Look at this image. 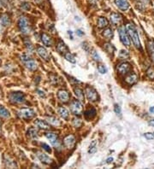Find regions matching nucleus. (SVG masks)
Segmentation results:
<instances>
[{"label":"nucleus","instance_id":"obj_56","mask_svg":"<svg viewBox=\"0 0 154 169\" xmlns=\"http://www.w3.org/2000/svg\"><path fill=\"white\" fill-rule=\"evenodd\" d=\"M153 47H154V43H153Z\"/></svg>","mask_w":154,"mask_h":169},{"label":"nucleus","instance_id":"obj_53","mask_svg":"<svg viewBox=\"0 0 154 169\" xmlns=\"http://www.w3.org/2000/svg\"><path fill=\"white\" fill-rule=\"evenodd\" d=\"M41 0H34V2H36V3H40Z\"/></svg>","mask_w":154,"mask_h":169},{"label":"nucleus","instance_id":"obj_18","mask_svg":"<svg viewBox=\"0 0 154 169\" xmlns=\"http://www.w3.org/2000/svg\"><path fill=\"white\" fill-rule=\"evenodd\" d=\"M41 41L46 46H51L52 44L51 38L46 33H42L41 34Z\"/></svg>","mask_w":154,"mask_h":169},{"label":"nucleus","instance_id":"obj_2","mask_svg":"<svg viewBox=\"0 0 154 169\" xmlns=\"http://www.w3.org/2000/svg\"><path fill=\"white\" fill-rule=\"evenodd\" d=\"M9 99L12 103H22L25 102L26 97L24 93L21 92H16L10 94Z\"/></svg>","mask_w":154,"mask_h":169},{"label":"nucleus","instance_id":"obj_47","mask_svg":"<svg viewBox=\"0 0 154 169\" xmlns=\"http://www.w3.org/2000/svg\"><path fill=\"white\" fill-rule=\"evenodd\" d=\"M112 161H113V158H112V157H110V158H108V159L106 160V162H107L108 164H110V163L112 162Z\"/></svg>","mask_w":154,"mask_h":169},{"label":"nucleus","instance_id":"obj_54","mask_svg":"<svg viewBox=\"0 0 154 169\" xmlns=\"http://www.w3.org/2000/svg\"><path fill=\"white\" fill-rule=\"evenodd\" d=\"M2 4H3V3H2V1H1V0H0V7H1V6H2Z\"/></svg>","mask_w":154,"mask_h":169},{"label":"nucleus","instance_id":"obj_42","mask_svg":"<svg viewBox=\"0 0 154 169\" xmlns=\"http://www.w3.org/2000/svg\"><path fill=\"white\" fill-rule=\"evenodd\" d=\"M145 138H147L148 140H152L154 138V133H152V132H147L144 134Z\"/></svg>","mask_w":154,"mask_h":169},{"label":"nucleus","instance_id":"obj_35","mask_svg":"<svg viewBox=\"0 0 154 169\" xmlns=\"http://www.w3.org/2000/svg\"><path fill=\"white\" fill-rule=\"evenodd\" d=\"M24 44H25L26 45V48L27 49V50L28 51H33V45H32V43L28 40V39H26L25 42H24Z\"/></svg>","mask_w":154,"mask_h":169},{"label":"nucleus","instance_id":"obj_23","mask_svg":"<svg viewBox=\"0 0 154 169\" xmlns=\"http://www.w3.org/2000/svg\"><path fill=\"white\" fill-rule=\"evenodd\" d=\"M84 115H85V117H86L87 120H92V119H93V118L95 117V115H96V110H95L94 109H88V110H87V111L84 113Z\"/></svg>","mask_w":154,"mask_h":169},{"label":"nucleus","instance_id":"obj_49","mask_svg":"<svg viewBox=\"0 0 154 169\" xmlns=\"http://www.w3.org/2000/svg\"><path fill=\"white\" fill-rule=\"evenodd\" d=\"M149 125L154 126V119H153V120H151V121H149Z\"/></svg>","mask_w":154,"mask_h":169},{"label":"nucleus","instance_id":"obj_29","mask_svg":"<svg viewBox=\"0 0 154 169\" xmlns=\"http://www.w3.org/2000/svg\"><path fill=\"white\" fill-rule=\"evenodd\" d=\"M47 121L48 122L52 125V126H60V121H58V119H57L56 117H48L47 118Z\"/></svg>","mask_w":154,"mask_h":169},{"label":"nucleus","instance_id":"obj_41","mask_svg":"<svg viewBox=\"0 0 154 169\" xmlns=\"http://www.w3.org/2000/svg\"><path fill=\"white\" fill-rule=\"evenodd\" d=\"M114 111L117 115H121L122 113V110H121V107L118 105V104H115V107H114Z\"/></svg>","mask_w":154,"mask_h":169},{"label":"nucleus","instance_id":"obj_13","mask_svg":"<svg viewBox=\"0 0 154 169\" xmlns=\"http://www.w3.org/2000/svg\"><path fill=\"white\" fill-rule=\"evenodd\" d=\"M37 52H38L39 56H40L41 58L45 59L46 61H48V60H49V57H50L49 53H48V51L46 50V49L44 48L43 46H38V48H37Z\"/></svg>","mask_w":154,"mask_h":169},{"label":"nucleus","instance_id":"obj_10","mask_svg":"<svg viewBox=\"0 0 154 169\" xmlns=\"http://www.w3.org/2000/svg\"><path fill=\"white\" fill-rule=\"evenodd\" d=\"M131 70V66L128 62H123L117 66V71L121 74H127Z\"/></svg>","mask_w":154,"mask_h":169},{"label":"nucleus","instance_id":"obj_25","mask_svg":"<svg viewBox=\"0 0 154 169\" xmlns=\"http://www.w3.org/2000/svg\"><path fill=\"white\" fill-rule=\"evenodd\" d=\"M27 136H28L30 138H33V139L37 138H38V132H37L36 129H34V128H33V127L29 128L28 131H27Z\"/></svg>","mask_w":154,"mask_h":169},{"label":"nucleus","instance_id":"obj_38","mask_svg":"<svg viewBox=\"0 0 154 169\" xmlns=\"http://www.w3.org/2000/svg\"><path fill=\"white\" fill-rule=\"evenodd\" d=\"M21 8L23 10H25V11H28L29 10H30V4L28 3H22V5H21Z\"/></svg>","mask_w":154,"mask_h":169},{"label":"nucleus","instance_id":"obj_50","mask_svg":"<svg viewBox=\"0 0 154 169\" xmlns=\"http://www.w3.org/2000/svg\"><path fill=\"white\" fill-rule=\"evenodd\" d=\"M3 27H4V26H3L2 25V23L0 22V33H2V32L3 31Z\"/></svg>","mask_w":154,"mask_h":169},{"label":"nucleus","instance_id":"obj_43","mask_svg":"<svg viewBox=\"0 0 154 169\" xmlns=\"http://www.w3.org/2000/svg\"><path fill=\"white\" fill-rule=\"evenodd\" d=\"M149 51H150V54H151L152 59L153 60V62H154V47H153V45H149Z\"/></svg>","mask_w":154,"mask_h":169},{"label":"nucleus","instance_id":"obj_30","mask_svg":"<svg viewBox=\"0 0 154 169\" xmlns=\"http://www.w3.org/2000/svg\"><path fill=\"white\" fill-rule=\"evenodd\" d=\"M96 150H97V141L93 140V141L91 143V145H90L88 152H89V154H93V153L96 152Z\"/></svg>","mask_w":154,"mask_h":169},{"label":"nucleus","instance_id":"obj_45","mask_svg":"<svg viewBox=\"0 0 154 169\" xmlns=\"http://www.w3.org/2000/svg\"><path fill=\"white\" fill-rule=\"evenodd\" d=\"M36 92H38V94H39V95H40V96L41 97H46V94H45V92H44L43 91H41V90H39V89H38Z\"/></svg>","mask_w":154,"mask_h":169},{"label":"nucleus","instance_id":"obj_51","mask_svg":"<svg viewBox=\"0 0 154 169\" xmlns=\"http://www.w3.org/2000/svg\"><path fill=\"white\" fill-rule=\"evenodd\" d=\"M150 112H151V113H154V107H152V108L150 109Z\"/></svg>","mask_w":154,"mask_h":169},{"label":"nucleus","instance_id":"obj_14","mask_svg":"<svg viewBox=\"0 0 154 169\" xmlns=\"http://www.w3.org/2000/svg\"><path fill=\"white\" fill-rule=\"evenodd\" d=\"M115 3L121 10L125 11L129 8V3L128 0H115Z\"/></svg>","mask_w":154,"mask_h":169},{"label":"nucleus","instance_id":"obj_28","mask_svg":"<svg viewBox=\"0 0 154 169\" xmlns=\"http://www.w3.org/2000/svg\"><path fill=\"white\" fill-rule=\"evenodd\" d=\"M74 92L76 94V96L77 97V98L80 100V101H83L84 100V95H83V91L80 89V88H75L74 89Z\"/></svg>","mask_w":154,"mask_h":169},{"label":"nucleus","instance_id":"obj_31","mask_svg":"<svg viewBox=\"0 0 154 169\" xmlns=\"http://www.w3.org/2000/svg\"><path fill=\"white\" fill-rule=\"evenodd\" d=\"M65 58L67 59V61H69L70 62H71V63H75L76 62V58H75V56L71 54V53H66L65 54Z\"/></svg>","mask_w":154,"mask_h":169},{"label":"nucleus","instance_id":"obj_55","mask_svg":"<svg viewBox=\"0 0 154 169\" xmlns=\"http://www.w3.org/2000/svg\"><path fill=\"white\" fill-rule=\"evenodd\" d=\"M144 1H146V2H148L149 0H144Z\"/></svg>","mask_w":154,"mask_h":169},{"label":"nucleus","instance_id":"obj_46","mask_svg":"<svg viewBox=\"0 0 154 169\" xmlns=\"http://www.w3.org/2000/svg\"><path fill=\"white\" fill-rule=\"evenodd\" d=\"M137 9H139L140 10H144V5L141 3H137Z\"/></svg>","mask_w":154,"mask_h":169},{"label":"nucleus","instance_id":"obj_7","mask_svg":"<svg viewBox=\"0 0 154 169\" xmlns=\"http://www.w3.org/2000/svg\"><path fill=\"white\" fill-rule=\"evenodd\" d=\"M70 110L74 115H80L82 113V110H83L82 104L80 103V102L77 101V100L73 101L70 104Z\"/></svg>","mask_w":154,"mask_h":169},{"label":"nucleus","instance_id":"obj_40","mask_svg":"<svg viewBox=\"0 0 154 169\" xmlns=\"http://www.w3.org/2000/svg\"><path fill=\"white\" fill-rule=\"evenodd\" d=\"M98 69H99V72L100 73H103V74L107 72V69L104 65H102V64H100V65L98 66Z\"/></svg>","mask_w":154,"mask_h":169},{"label":"nucleus","instance_id":"obj_6","mask_svg":"<svg viewBox=\"0 0 154 169\" xmlns=\"http://www.w3.org/2000/svg\"><path fill=\"white\" fill-rule=\"evenodd\" d=\"M86 96L87 97V99L89 101H92V102H96L98 99H99V95L97 93V92L95 91V89H93V87L91 86H87L86 88Z\"/></svg>","mask_w":154,"mask_h":169},{"label":"nucleus","instance_id":"obj_9","mask_svg":"<svg viewBox=\"0 0 154 169\" xmlns=\"http://www.w3.org/2000/svg\"><path fill=\"white\" fill-rule=\"evenodd\" d=\"M76 144V138L73 135H69L63 139V145L67 149H72Z\"/></svg>","mask_w":154,"mask_h":169},{"label":"nucleus","instance_id":"obj_34","mask_svg":"<svg viewBox=\"0 0 154 169\" xmlns=\"http://www.w3.org/2000/svg\"><path fill=\"white\" fill-rule=\"evenodd\" d=\"M129 56V54L127 50H121V52L119 53V57L122 59H127Z\"/></svg>","mask_w":154,"mask_h":169},{"label":"nucleus","instance_id":"obj_4","mask_svg":"<svg viewBox=\"0 0 154 169\" xmlns=\"http://www.w3.org/2000/svg\"><path fill=\"white\" fill-rule=\"evenodd\" d=\"M17 115L21 119H25V120H29L34 117L35 112L32 109H22L18 111Z\"/></svg>","mask_w":154,"mask_h":169},{"label":"nucleus","instance_id":"obj_5","mask_svg":"<svg viewBox=\"0 0 154 169\" xmlns=\"http://www.w3.org/2000/svg\"><path fill=\"white\" fill-rule=\"evenodd\" d=\"M118 32H119V36H120V39L122 41V43L125 45V46H129L130 45V40H129V38H128V33H127V31H126V28L124 26H122L119 27L118 29Z\"/></svg>","mask_w":154,"mask_h":169},{"label":"nucleus","instance_id":"obj_26","mask_svg":"<svg viewBox=\"0 0 154 169\" xmlns=\"http://www.w3.org/2000/svg\"><path fill=\"white\" fill-rule=\"evenodd\" d=\"M109 25V22L106 18L104 17H99V20H98V26L103 28V27H105Z\"/></svg>","mask_w":154,"mask_h":169},{"label":"nucleus","instance_id":"obj_20","mask_svg":"<svg viewBox=\"0 0 154 169\" xmlns=\"http://www.w3.org/2000/svg\"><path fill=\"white\" fill-rule=\"evenodd\" d=\"M126 82L128 83V85H134L137 82L138 80V76L134 73H130L129 75H128L125 79Z\"/></svg>","mask_w":154,"mask_h":169},{"label":"nucleus","instance_id":"obj_24","mask_svg":"<svg viewBox=\"0 0 154 169\" xmlns=\"http://www.w3.org/2000/svg\"><path fill=\"white\" fill-rule=\"evenodd\" d=\"M10 112L9 110L4 108L3 106H0V117L1 118H3V119H7L10 117Z\"/></svg>","mask_w":154,"mask_h":169},{"label":"nucleus","instance_id":"obj_17","mask_svg":"<svg viewBox=\"0 0 154 169\" xmlns=\"http://www.w3.org/2000/svg\"><path fill=\"white\" fill-rule=\"evenodd\" d=\"M57 50L59 53H62V54H66L69 50V49L67 47V45L63 42V41H59L57 45Z\"/></svg>","mask_w":154,"mask_h":169},{"label":"nucleus","instance_id":"obj_39","mask_svg":"<svg viewBox=\"0 0 154 169\" xmlns=\"http://www.w3.org/2000/svg\"><path fill=\"white\" fill-rule=\"evenodd\" d=\"M92 56H93V58L95 60V61H101V58H100V56H99V54H98V52H96L95 50H93V53H92Z\"/></svg>","mask_w":154,"mask_h":169},{"label":"nucleus","instance_id":"obj_8","mask_svg":"<svg viewBox=\"0 0 154 169\" xmlns=\"http://www.w3.org/2000/svg\"><path fill=\"white\" fill-rule=\"evenodd\" d=\"M46 137L50 140L51 144L55 147H58L59 146V141H58V138L57 135L54 132H46Z\"/></svg>","mask_w":154,"mask_h":169},{"label":"nucleus","instance_id":"obj_44","mask_svg":"<svg viewBox=\"0 0 154 169\" xmlns=\"http://www.w3.org/2000/svg\"><path fill=\"white\" fill-rule=\"evenodd\" d=\"M42 148H43L46 151H47V152H49V153H51V148H50V146L47 145L46 144H42Z\"/></svg>","mask_w":154,"mask_h":169},{"label":"nucleus","instance_id":"obj_21","mask_svg":"<svg viewBox=\"0 0 154 169\" xmlns=\"http://www.w3.org/2000/svg\"><path fill=\"white\" fill-rule=\"evenodd\" d=\"M110 21L113 24H118L122 20V16L118 13H112L110 15Z\"/></svg>","mask_w":154,"mask_h":169},{"label":"nucleus","instance_id":"obj_3","mask_svg":"<svg viewBox=\"0 0 154 169\" xmlns=\"http://www.w3.org/2000/svg\"><path fill=\"white\" fill-rule=\"evenodd\" d=\"M18 26L20 31L24 33V34H27L30 33V26H29V22L28 20L27 19L25 16H21L19 21H18Z\"/></svg>","mask_w":154,"mask_h":169},{"label":"nucleus","instance_id":"obj_1","mask_svg":"<svg viewBox=\"0 0 154 169\" xmlns=\"http://www.w3.org/2000/svg\"><path fill=\"white\" fill-rule=\"evenodd\" d=\"M126 29L128 31V35L130 36L134 45H135V47L137 49H141V45H140V38H139V34L137 30L135 29V27L130 23H128L126 26Z\"/></svg>","mask_w":154,"mask_h":169},{"label":"nucleus","instance_id":"obj_19","mask_svg":"<svg viewBox=\"0 0 154 169\" xmlns=\"http://www.w3.org/2000/svg\"><path fill=\"white\" fill-rule=\"evenodd\" d=\"M0 22L3 26H8L10 25V18L7 14H2L0 16Z\"/></svg>","mask_w":154,"mask_h":169},{"label":"nucleus","instance_id":"obj_12","mask_svg":"<svg viewBox=\"0 0 154 169\" xmlns=\"http://www.w3.org/2000/svg\"><path fill=\"white\" fill-rule=\"evenodd\" d=\"M57 97H58V99H59L61 102H69V100H70V94H69V92H68L67 91H65V90H60V91H58V92H57Z\"/></svg>","mask_w":154,"mask_h":169},{"label":"nucleus","instance_id":"obj_37","mask_svg":"<svg viewBox=\"0 0 154 169\" xmlns=\"http://www.w3.org/2000/svg\"><path fill=\"white\" fill-rule=\"evenodd\" d=\"M20 58H21V61H22V62H24V63H25L27 61H28L29 59H31L30 56H29L28 54H27V53H24L23 55H22Z\"/></svg>","mask_w":154,"mask_h":169},{"label":"nucleus","instance_id":"obj_32","mask_svg":"<svg viewBox=\"0 0 154 169\" xmlns=\"http://www.w3.org/2000/svg\"><path fill=\"white\" fill-rule=\"evenodd\" d=\"M104 49L106 50V51L110 54H113L114 50H115V48L114 46L111 45V44H105L104 45Z\"/></svg>","mask_w":154,"mask_h":169},{"label":"nucleus","instance_id":"obj_15","mask_svg":"<svg viewBox=\"0 0 154 169\" xmlns=\"http://www.w3.org/2000/svg\"><path fill=\"white\" fill-rule=\"evenodd\" d=\"M34 124L36 125V126H38L40 129H44V130H48L50 129V125L46 122L45 121L42 120H36L34 121Z\"/></svg>","mask_w":154,"mask_h":169},{"label":"nucleus","instance_id":"obj_11","mask_svg":"<svg viewBox=\"0 0 154 169\" xmlns=\"http://www.w3.org/2000/svg\"><path fill=\"white\" fill-rule=\"evenodd\" d=\"M37 156L40 160V162L42 163H44V164L50 165V164L52 163V160H51V158L47 155H46V154H44L42 152H37Z\"/></svg>","mask_w":154,"mask_h":169},{"label":"nucleus","instance_id":"obj_33","mask_svg":"<svg viewBox=\"0 0 154 169\" xmlns=\"http://www.w3.org/2000/svg\"><path fill=\"white\" fill-rule=\"evenodd\" d=\"M72 125L75 126V127H80L81 125H82V121L80 119H79V118H74L73 119V121H72Z\"/></svg>","mask_w":154,"mask_h":169},{"label":"nucleus","instance_id":"obj_22","mask_svg":"<svg viewBox=\"0 0 154 169\" xmlns=\"http://www.w3.org/2000/svg\"><path fill=\"white\" fill-rule=\"evenodd\" d=\"M25 65L29 70H35L37 69V62L34 60H33L32 58L26 62Z\"/></svg>","mask_w":154,"mask_h":169},{"label":"nucleus","instance_id":"obj_48","mask_svg":"<svg viewBox=\"0 0 154 169\" xmlns=\"http://www.w3.org/2000/svg\"><path fill=\"white\" fill-rule=\"evenodd\" d=\"M76 33L79 35V36H82V35L84 34V33H83V32H81L80 30H77Z\"/></svg>","mask_w":154,"mask_h":169},{"label":"nucleus","instance_id":"obj_27","mask_svg":"<svg viewBox=\"0 0 154 169\" xmlns=\"http://www.w3.org/2000/svg\"><path fill=\"white\" fill-rule=\"evenodd\" d=\"M103 36L105 37L107 39H111V38L113 37V31L111 28H107L105 30L103 31Z\"/></svg>","mask_w":154,"mask_h":169},{"label":"nucleus","instance_id":"obj_36","mask_svg":"<svg viewBox=\"0 0 154 169\" xmlns=\"http://www.w3.org/2000/svg\"><path fill=\"white\" fill-rule=\"evenodd\" d=\"M147 74L148 78H150V79H154V69L153 67H150V68L147 69Z\"/></svg>","mask_w":154,"mask_h":169},{"label":"nucleus","instance_id":"obj_16","mask_svg":"<svg viewBox=\"0 0 154 169\" xmlns=\"http://www.w3.org/2000/svg\"><path fill=\"white\" fill-rule=\"evenodd\" d=\"M57 112H58L59 115H60L63 120H67V119L69 118V116H70V112H69V110H68L66 108L60 107V108H58Z\"/></svg>","mask_w":154,"mask_h":169},{"label":"nucleus","instance_id":"obj_52","mask_svg":"<svg viewBox=\"0 0 154 169\" xmlns=\"http://www.w3.org/2000/svg\"><path fill=\"white\" fill-rule=\"evenodd\" d=\"M69 34H70V36H71V39H73V36H72V32L71 31H69Z\"/></svg>","mask_w":154,"mask_h":169}]
</instances>
